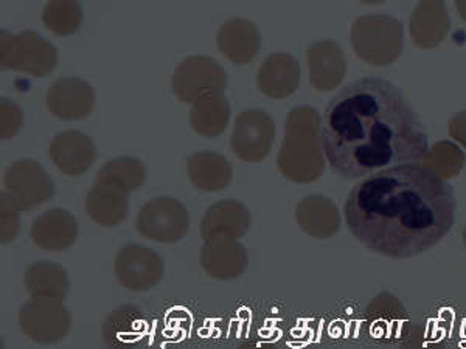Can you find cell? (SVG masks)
I'll list each match as a JSON object with an SVG mask.
<instances>
[{
  "label": "cell",
  "instance_id": "1",
  "mask_svg": "<svg viewBox=\"0 0 466 349\" xmlns=\"http://www.w3.org/2000/svg\"><path fill=\"white\" fill-rule=\"evenodd\" d=\"M320 144L334 173L349 180L417 164L430 148L417 111L397 85L382 78L355 81L329 100Z\"/></svg>",
  "mask_w": 466,
  "mask_h": 349
},
{
  "label": "cell",
  "instance_id": "2",
  "mask_svg": "<svg viewBox=\"0 0 466 349\" xmlns=\"http://www.w3.org/2000/svg\"><path fill=\"white\" fill-rule=\"evenodd\" d=\"M456 196L441 175L420 164L378 171L350 191L344 216L367 249L406 260L434 247L456 223Z\"/></svg>",
  "mask_w": 466,
  "mask_h": 349
},
{
  "label": "cell",
  "instance_id": "3",
  "mask_svg": "<svg viewBox=\"0 0 466 349\" xmlns=\"http://www.w3.org/2000/svg\"><path fill=\"white\" fill-rule=\"evenodd\" d=\"M228 85L224 70L212 58L193 56L177 65L175 74L176 95L184 103H197L204 96L223 92Z\"/></svg>",
  "mask_w": 466,
  "mask_h": 349
},
{
  "label": "cell",
  "instance_id": "4",
  "mask_svg": "<svg viewBox=\"0 0 466 349\" xmlns=\"http://www.w3.org/2000/svg\"><path fill=\"white\" fill-rule=\"evenodd\" d=\"M276 127L263 111L241 112L233 127L232 149L239 159L261 162L274 144Z\"/></svg>",
  "mask_w": 466,
  "mask_h": 349
},
{
  "label": "cell",
  "instance_id": "5",
  "mask_svg": "<svg viewBox=\"0 0 466 349\" xmlns=\"http://www.w3.org/2000/svg\"><path fill=\"white\" fill-rule=\"evenodd\" d=\"M76 101L96 105V95L86 81L66 78L55 83L48 90V109L55 116H59L63 120H80L89 115L92 109L83 106Z\"/></svg>",
  "mask_w": 466,
  "mask_h": 349
},
{
  "label": "cell",
  "instance_id": "6",
  "mask_svg": "<svg viewBox=\"0 0 466 349\" xmlns=\"http://www.w3.org/2000/svg\"><path fill=\"white\" fill-rule=\"evenodd\" d=\"M50 155L55 165L66 174H80L96 159V146L85 134L69 131L55 137L50 145Z\"/></svg>",
  "mask_w": 466,
  "mask_h": 349
},
{
  "label": "cell",
  "instance_id": "7",
  "mask_svg": "<svg viewBox=\"0 0 466 349\" xmlns=\"http://www.w3.org/2000/svg\"><path fill=\"white\" fill-rule=\"evenodd\" d=\"M218 47L235 64L249 63L258 54L260 35L252 22L232 19L218 33Z\"/></svg>",
  "mask_w": 466,
  "mask_h": 349
},
{
  "label": "cell",
  "instance_id": "8",
  "mask_svg": "<svg viewBox=\"0 0 466 349\" xmlns=\"http://www.w3.org/2000/svg\"><path fill=\"white\" fill-rule=\"evenodd\" d=\"M299 64L285 54H276L266 59L258 72V87L265 95L285 98L294 94L299 85Z\"/></svg>",
  "mask_w": 466,
  "mask_h": 349
},
{
  "label": "cell",
  "instance_id": "9",
  "mask_svg": "<svg viewBox=\"0 0 466 349\" xmlns=\"http://www.w3.org/2000/svg\"><path fill=\"white\" fill-rule=\"evenodd\" d=\"M190 114L191 127L204 137L212 138L224 133L230 107L224 96L215 94L197 101Z\"/></svg>",
  "mask_w": 466,
  "mask_h": 349
},
{
  "label": "cell",
  "instance_id": "10",
  "mask_svg": "<svg viewBox=\"0 0 466 349\" xmlns=\"http://www.w3.org/2000/svg\"><path fill=\"white\" fill-rule=\"evenodd\" d=\"M212 174L217 190H223L232 180V166L223 155L215 153H198L188 157V175L197 182L202 175Z\"/></svg>",
  "mask_w": 466,
  "mask_h": 349
}]
</instances>
